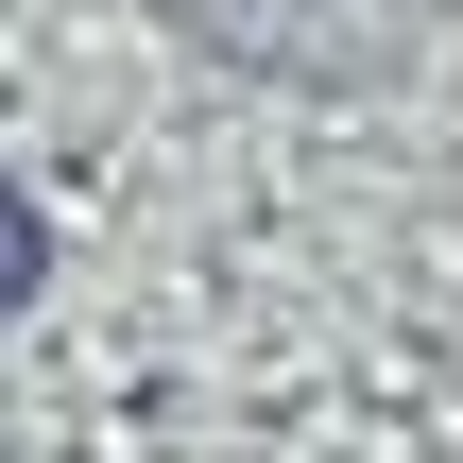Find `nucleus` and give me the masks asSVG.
Here are the masks:
<instances>
[]
</instances>
